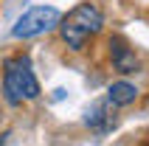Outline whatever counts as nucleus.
I'll list each match as a JSON object with an SVG mask.
<instances>
[{
  "label": "nucleus",
  "instance_id": "7",
  "mask_svg": "<svg viewBox=\"0 0 149 146\" xmlns=\"http://www.w3.org/2000/svg\"><path fill=\"white\" fill-rule=\"evenodd\" d=\"M14 140H11V132H0V146H11Z\"/></svg>",
  "mask_w": 149,
  "mask_h": 146
},
{
  "label": "nucleus",
  "instance_id": "1",
  "mask_svg": "<svg viewBox=\"0 0 149 146\" xmlns=\"http://www.w3.org/2000/svg\"><path fill=\"white\" fill-rule=\"evenodd\" d=\"M104 28V14L96 3H79L59 20V37L68 45V51H84L87 42Z\"/></svg>",
  "mask_w": 149,
  "mask_h": 146
},
{
  "label": "nucleus",
  "instance_id": "4",
  "mask_svg": "<svg viewBox=\"0 0 149 146\" xmlns=\"http://www.w3.org/2000/svg\"><path fill=\"white\" fill-rule=\"evenodd\" d=\"M107 54H110V62H113V67H116L118 73H135L138 70V56H135V51L130 48V42L124 40V37H110L107 40Z\"/></svg>",
  "mask_w": 149,
  "mask_h": 146
},
{
  "label": "nucleus",
  "instance_id": "2",
  "mask_svg": "<svg viewBox=\"0 0 149 146\" xmlns=\"http://www.w3.org/2000/svg\"><path fill=\"white\" fill-rule=\"evenodd\" d=\"M40 98V81L34 76L28 54H14L3 59V101L11 107Z\"/></svg>",
  "mask_w": 149,
  "mask_h": 146
},
{
  "label": "nucleus",
  "instance_id": "3",
  "mask_svg": "<svg viewBox=\"0 0 149 146\" xmlns=\"http://www.w3.org/2000/svg\"><path fill=\"white\" fill-rule=\"evenodd\" d=\"M59 20H62V11L56 6H31L28 11L17 17L11 34L17 40H34V37H42V34L59 28Z\"/></svg>",
  "mask_w": 149,
  "mask_h": 146
},
{
  "label": "nucleus",
  "instance_id": "6",
  "mask_svg": "<svg viewBox=\"0 0 149 146\" xmlns=\"http://www.w3.org/2000/svg\"><path fill=\"white\" fill-rule=\"evenodd\" d=\"M110 113H113V107H110L107 101H99V104L87 113V118H84V121H87V127H93V129H107L110 124L116 121Z\"/></svg>",
  "mask_w": 149,
  "mask_h": 146
},
{
  "label": "nucleus",
  "instance_id": "8",
  "mask_svg": "<svg viewBox=\"0 0 149 146\" xmlns=\"http://www.w3.org/2000/svg\"><path fill=\"white\" fill-rule=\"evenodd\" d=\"M0 115H3V113H0Z\"/></svg>",
  "mask_w": 149,
  "mask_h": 146
},
{
  "label": "nucleus",
  "instance_id": "5",
  "mask_svg": "<svg viewBox=\"0 0 149 146\" xmlns=\"http://www.w3.org/2000/svg\"><path fill=\"white\" fill-rule=\"evenodd\" d=\"M135 98H138V87L132 81L118 79L107 87V104L110 107H130V104H135Z\"/></svg>",
  "mask_w": 149,
  "mask_h": 146
}]
</instances>
